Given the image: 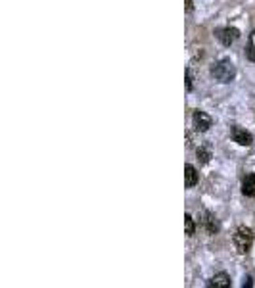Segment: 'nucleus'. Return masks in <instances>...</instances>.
Masks as SVG:
<instances>
[{
  "label": "nucleus",
  "instance_id": "5",
  "mask_svg": "<svg viewBox=\"0 0 255 288\" xmlns=\"http://www.w3.org/2000/svg\"><path fill=\"white\" fill-rule=\"evenodd\" d=\"M211 117L207 115L206 112H194V127H196V131H200V133H206L207 129L211 127Z\"/></svg>",
  "mask_w": 255,
  "mask_h": 288
},
{
  "label": "nucleus",
  "instance_id": "9",
  "mask_svg": "<svg viewBox=\"0 0 255 288\" xmlns=\"http://www.w3.org/2000/svg\"><path fill=\"white\" fill-rule=\"evenodd\" d=\"M198 183V173L192 165H184V185L188 188H192Z\"/></svg>",
  "mask_w": 255,
  "mask_h": 288
},
{
  "label": "nucleus",
  "instance_id": "11",
  "mask_svg": "<svg viewBox=\"0 0 255 288\" xmlns=\"http://www.w3.org/2000/svg\"><path fill=\"white\" fill-rule=\"evenodd\" d=\"M184 229H186V235L188 237H192L194 235V221H192V217L190 215H184Z\"/></svg>",
  "mask_w": 255,
  "mask_h": 288
},
{
  "label": "nucleus",
  "instance_id": "10",
  "mask_svg": "<svg viewBox=\"0 0 255 288\" xmlns=\"http://www.w3.org/2000/svg\"><path fill=\"white\" fill-rule=\"evenodd\" d=\"M198 160L202 163H209V160H211V152L207 150V148H204V146H200V148H198Z\"/></svg>",
  "mask_w": 255,
  "mask_h": 288
},
{
  "label": "nucleus",
  "instance_id": "1",
  "mask_svg": "<svg viewBox=\"0 0 255 288\" xmlns=\"http://www.w3.org/2000/svg\"><path fill=\"white\" fill-rule=\"evenodd\" d=\"M232 242H234V248L238 254H248L254 246V231L248 229V227H238L234 237H232Z\"/></svg>",
  "mask_w": 255,
  "mask_h": 288
},
{
  "label": "nucleus",
  "instance_id": "13",
  "mask_svg": "<svg viewBox=\"0 0 255 288\" xmlns=\"http://www.w3.org/2000/svg\"><path fill=\"white\" fill-rule=\"evenodd\" d=\"M186 88L192 90V73H190V69H186Z\"/></svg>",
  "mask_w": 255,
  "mask_h": 288
},
{
  "label": "nucleus",
  "instance_id": "7",
  "mask_svg": "<svg viewBox=\"0 0 255 288\" xmlns=\"http://www.w3.org/2000/svg\"><path fill=\"white\" fill-rule=\"evenodd\" d=\"M209 287L213 288H229L231 287V277L227 275V273H217V275L213 277L211 281H209Z\"/></svg>",
  "mask_w": 255,
  "mask_h": 288
},
{
  "label": "nucleus",
  "instance_id": "12",
  "mask_svg": "<svg viewBox=\"0 0 255 288\" xmlns=\"http://www.w3.org/2000/svg\"><path fill=\"white\" fill-rule=\"evenodd\" d=\"M246 56H248V60H250V62H255V46H248Z\"/></svg>",
  "mask_w": 255,
  "mask_h": 288
},
{
  "label": "nucleus",
  "instance_id": "4",
  "mask_svg": "<svg viewBox=\"0 0 255 288\" xmlns=\"http://www.w3.org/2000/svg\"><path fill=\"white\" fill-rule=\"evenodd\" d=\"M232 138H234V142H238L240 146H252V144H254L252 133H248L246 129H240V127H234V129H232Z\"/></svg>",
  "mask_w": 255,
  "mask_h": 288
},
{
  "label": "nucleus",
  "instance_id": "6",
  "mask_svg": "<svg viewBox=\"0 0 255 288\" xmlns=\"http://www.w3.org/2000/svg\"><path fill=\"white\" fill-rule=\"evenodd\" d=\"M202 225L206 227V231L209 233V235H215L219 231V223H217V219L211 215V213H207L204 212L202 213Z\"/></svg>",
  "mask_w": 255,
  "mask_h": 288
},
{
  "label": "nucleus",
  "instance_id": "14",
  "mask_svg": "<svg viewBox=\"0 0 255 288\" xmlns=\"http://www.w3.org/2000/svg\"><path fill=\"white\" fill-rule=\"evenodd\" d=\"M248 46H255V31H252V35H250V44Z\"/></svg>",
  "mask_w": 255,
  "mask_h": 288
},
{
  "label": "nucleus",
  "instance_id": "15",
  "mask_svg": "<svg viewBox=\"0 0 255 288\" xmlns=\"http://www.w3.org/2000/svg\"><path fill=\"white\" fill-rule=\"evenodd\" d=\"M186 8H188V12H192V0H186Z\"/></svg>",
  "mask_w": 255,
  "mask_h": 288
},
{
  "label": "nucleus",
  "instance_id": "2",
  "mask_svg": "<svg viewBox=\"0 0 255 288\" xmlns=\"http://www.w3.org/2000/svg\"><path fill=\"white\" fill-rule=\"evenodd\" d=\"M211 75L215 77L219 83H231L236 77V67L231 60H219L217 63L211 65Z\"/></svg>",
  "mask_w": 255,
  "mask_h": 288
},
{
  "label": "nucleus",
  "instance_id": "8",
  "mask_svg": "<svg viewBox=\"0 0 255 288\" xmlns=\"http://www.w3.org/2000/svg\"><path fill=\"white\" fill-rule=\"evenodd\" d=\"M242 192L250 198H255V173L248 175L242 183Z\"/></svg>",
  "mask_w": 255,
  "mask_h": 288
},
{
  "label": "nucleus",
  "instance_id": "3",
  "mask_svg": "<svg viewBox=\"0 0 255 288\" xmlns=\"http://www.w3.org/2000/svg\"><path fill=\"white\" fill-rule=\"evenodd\" d=\"M217 38L221 40L223 46H231L240 38V31L236 27H223L217 31Z\"/></svg>",
  "mask_w": 255,
  "mask_h": 288
}]
</instances>
